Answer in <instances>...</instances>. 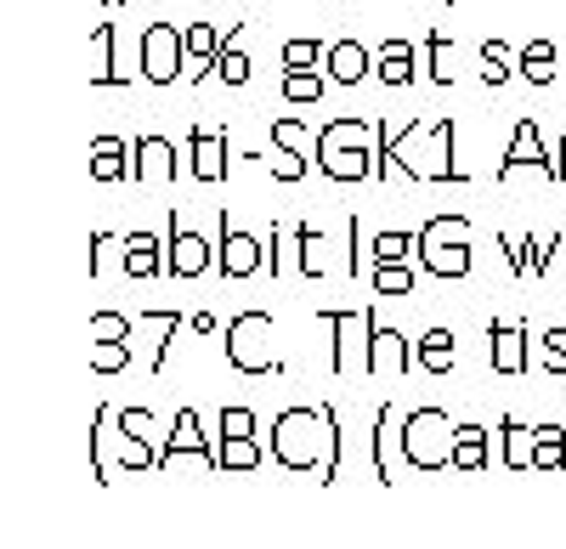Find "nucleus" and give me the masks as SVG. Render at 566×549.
I'll return each mask as SVG.
<instances>
[{
    "mask_svg": "<svg viewBox=\"0 0 566 549\" xmlns=\"http://www.w3.org/2000/svg\"><path fill=\"white\" fill-rule=\"evenodd\" d=\"M312 91H317V80H295L290 74V97H312Z\"/></svg>",
    "mask_w": 566,
    "mask_h": 549,
    "instance_id": "nucleus-4",
    "label": "nucleus"
},
{
    "mask_svg": "<svg viewBox=\"0 0 566 549\" xmlns=\"http://www.w3.org/2000/svg\"><path fill=\"white\" fill-rule=\"evenodd\" d=\"M448 335H431V340H424V362H437V369H448Z\"/></svg>",
    "mask_w": 566,
    "mask_h": 549,
    "instance_id": "nucleus-3",
    "label": "nucleus"
},
{
    "mask_svg": "<svg viewBox=\"0 0 566 549\" xmlns=\"http://www.w3.org/2000/svg\"><path fill=\"white\" fill-rule=\"evenodd\" d=\"M328 63H335V74H340V80H352V74H363V52H357V45H340V52H335V57H328Z\"/></svg>",
    "mask_w": 566,
    "mask_h": 549,
    "instance_id": "nucleus-2",
    "label": "nucleus"
},
{
    "mask_svg": "<svg viewBox=\"0 0 566 549\" xmlns=\"http://www.w3.org/2000/svg\"><path fill=\"white\" fill-rule=\"evenodd\" d=\"M170 57H176L170 34H154V40H148V74H170Z\"/></svg>",
    "mask_w": 566,
    "mask_h": 549,
    "instance_id": "nucleus-1",
    "label": "nucleus"
}]
</instances>
